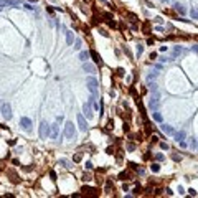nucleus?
<instances>
[{"label": "nucleus", "instance_id": "obj_17", "mask_svg": "<svg viewBox=\"0 0 198 198\" xmlns=\"http://www.w3.org/2000/svg\"><path fill=\"white\" fill-rule=\"evenodd\" d=\"M182 51H183V49H182L180 46H175V48H173V51H172V55H170V60H175Z\"/></svg>", "mask_w": 198, "mask_h": 198}, {"label": "nucleus", "instance_id": "obj_7", "mask_svg": "<svg viewBox=\"0 0 198 198\" xmlns=\"http://www.w3.org/2000/svg\"><path fill=\"white\" fill-rule=\"evenodd\" d=\"M32 119H30V117H22L20 119V126H22V129L23 131H27V132H30L32 131Z\"/></svg>", "mask_w": 198, "mask_h": 198}, {"label": "nucleus", "instance_id": "obj_24", "mask_svg": "<svg viewBox=\"0 0 198 198\" xmlns=\"http://www.w3.org/2000/svg\"><path fill=\"white\" fill-rule=\"evenodd\" d=\"M172 160H173V162H182V155H178V154H172Z\"/></svg>", "mask_w": 198, "mask_h": 198}, {"label": "nucleus", "instance_id": "obj_33", "mask_svg": "<svg viewBox=\"0 0 198 198\" xmlns=\"http://www.w3.org/2000/svg\"><path fill=\"white\" fill-rule=\"evenodd\" d=\"M155 23L162 25V23H164V18H162V17H155Z\"/></svg>", "mask_w": 198, "mask_h": 198}, {"label": "nucleus", "instance_id": "obj_19", "mask_svg": "<svg viewBox=\"0 0 198 198\" xmlns=\"http://www.w3.org/2000/svg\"><path fill=\"white\" fill-rule=\"evenodd\" d=\"M88 60H89V53H88V51H79V61L86 63Z\"/></svg>", "mask_w": 198, "mask_h": 198}, {"label": "nucleus", "instance_id": "obj_40", "mask_svg": "<svg viewBox=\"0 0 198 198\" xmlns=\"http://www.w3.org/2000/svg\"><path fill=\"white\" fill-rule=\"evenodd\" d=\"M137 173L139 175H145V170L144 169H137Z\"/></svg>", "mask_w": 198, "mask_h": 198}, {"label": "nucleus", "instance_id": "obj_31", "mask_svg": "<svg viewBox=\"0 0 198 198\" xmlns=\"http://www.w3.org/2000/svg\"><path fill=\"white\" fill-rule=\"evenodd\" d=\"M160 148H162V150H169V145H167L165 142H160Z\"/></svg>", "mask_w": 198, "mask_h": 198}, {"label": "nucleus", "instance_id": "obj_5", "mask_svg": "<svg viewBox=\"0 0 198 198\" xmlns=\"http://www.w3.org/2000/svg\"><path fill=\"white\" fill-rule=\"evenodd\" d=\"M0 112H2V116H3L5 121H10L12 117H13V114H12V106H10L8 102H3V104H2V107H0Z\"/></svg>", "mask_w": 198, "mask_h": 198}, {"label": "nucleus", "instance_id": "obj_21", "mask_svg": "<svg viewBox=\"0 0 198 198\" xmlns=\"http://www.w3.org/2000/svg\"><path fill=\"white\" fill-rule=\"evenodd\" d=\"M58 164H60L61 167H66V169H68V167H71V162H70L68 159H60V160H58Z\"/></svg>", "mask_w": 198, "mask_h": 198}, {"label": "nucleus", "instance_id": "obj_6", "mask_svg": "<svg viewBox=\"0 0 198 198\" xmlns=\"http://www.w3.org/2000/svg\"><path fill=\"white\" fill-rule=\"evenodd\" d=\"M76 121H78L79 131H81V132H86V131H88V119L84 117V114L78 112V116H76Z\"/></svg>", "mask_w": 198, "mask_h": 198}, {"label": "nucleus", "instance_id": "obj_25", "mask_svg": "<svg viewBox=\"0 0 198 198\" xmlns=\"http://www.w3.org/2000/svg\"><path fill=\"white\" fill-rule=\"evenodd\" d=\"M7 5H12V0H0V7H7Z\"/></svg>", "mask_w": 198, "mask_h": 198}, {"label": "nucleus", "instance_id": "obj_44", "mask_svg": "<svg viewBox=\"0 0 198 198\" xmlns=\"http://www.w3.org/2000/svg\"><path fill=\"white\" fill-rule=\"evenodd\" d=\"M159 60H160V61H162V63H165V61H169V58H165V56H160Z\"/></svg>", "mask_w": 198, "mask_h": 198}, {"label": "nucleus", "instance_id": "obj_3", "mask_svg": "<svg viewBox=\"0 0 198 198\" xmlns=\"http://www.w3.org/2000/svg\"><path fill=\"white\" fill-rule=\"evenodd\" d=\"M49 131H51V126H49L46 121H41L40 122V137L41 139H48L49 137Z\"/></svg>", "mask_w": 198, "mask_h": 198}, {"label": "nucleus", "instance_id": "obj_20", "mask_svg": "<svg viewBox=\"0 0 198 198\" xmlns=\"http://www.w3.org/2000/svg\"><path fill=\"white\" fill-rule=\"evenodd\" d=\"M157 76H159V71H157V70H154L150 74H147V81H155Z\"/></svg>", "mask_w": 198, "mask_h": 198}, {"label": "nucleus", "instance_id": "obj_4", "mask_svg": "<svg viewBox=\"0 0 198 198\" xmlns=\"http://www.w3.org/2000/svg\"><path fill=\"white\" fill-rule=\"evenodd\" d=\"M154 94L150 97V101H148V107H150L152 111H157L159 109V104H160V92L157 91H152Z\"/></svg>", "mask_w": 198, "mask_h": 198}, {"label": "nucleus", "instance_id": "obj_22", "mask_svg": "<svg viewBox=\"0 0 198 198\" xmlns=\"http://www.w3.org/2000/svg\"><path fill=\"white\" fill-rule=\"evenodd\" d=\"M150 170H152L154 173H157V172L160 170V165H159L157 162H155V164H152V165H150Z\"/></svg>", "mask_w": 198, "mask_h": 198}, {"label": "nucleus", "instance_id": "obj_8", "mask_svg": "<svg viewBox=\"0 0 198 198\" xmlns=\"http://www.w3.org/2000/svg\"><path fill=\"white\" fill-rule=\"evenodd\" d=\"M65 40H66V45H68V46L74 43V33L71 32V30H66V28H65Z\"/></svg>", "mask_w": 198, "mask_h": 198}, {"label": "nucleus", "instance_id": "obj_13", "mask_svg": "<svg viewBox=\"0 0 198 198\" xmlns=\"http://www.w3.org/2000/svg\"><path fill=\"white\" fill-rule=\"evenodd\" d=\"M185 137H187V134H185V131H178V132H175V134H173V139H175L177 142H182V140H185Z\"/></svg>", "mask_w": 198, "mask_h": 198}, {"label": "nucleus", "instance_id": "obj_43", "mask_svg": "<svg viewBox=\"0 0 198 198\" xmlns=\"http://www.w3.org/2000/svg\"><path fill=\"white\" fill-rule=\"evenodd\" d=\"M178 193H180V195H185V190H183V187H178Z\"/></svg>", "mask_w": 198, "mask_h": 198}, {"label": "nucleus", "instance_id": "obj_29", "mask_svg": "<svg viewBox=\"0 0 198 198\" xmlns=\"http://www.w3.org/2000/svg\"><path fill=\"white\" fill-rule=\"evenodd\" d=\"M155 160H157V162H164V160H165L164 154H155Z\"/></svg>", "mask_w": 198, "mask_h": 198}, {"label": "nucleus", "instance_id": "obj_35", "mask_svg": "<svg viewBox=\"0 0 198 198\" xmlns=\"http://www.w3.org/2000/svg\"><path fill=\"white\" fill-rule=\"evenodd\" d=\"M81 159H83V155H81V154H76V155H74V162H79Z\"/></svg>", "mask_w": 198, "mask_h": 198}, {"label": "nucleus", "instance_id": "obj_23", "mask_svg": "<svg viewBox=\"0 0 198 198\" xmlns=\"http://www.w3.org/2000/svg\"><path fill=\"white\" fill-rule=\"evenodd\" d=\"M190 15H191V18H193V20H198V10H196V8H191Z\"/></svg>", "mask_w": 198, "mask_h": 198}, {"label": "nucleus", "instance_id": "obj_16", "mask_svg": "<svg viewBox=\"0 0 198 198\" xmlns=\"http://www.w3.org/2000/svg\"><path fill=\"white\" fill-rule=\"evenodd\" d=\"M152 117H154V121H155V122H160V124L164 122V116L160 114L159 111H154V114H152Z\"/></svg>", "mask_w": 198, "mask_h": 198}, {"label": "nucleus", "instance_id": "obj_15", "mask_svg": "<svg viewBox=\"0 0 198 198\" xmlns=\"http://www.w3.org/2000/svg\"><path fill=\"white\" fill-rule=\"evenodd\" d=\"M89 55L92 56V60H94V63H96L97 66H102V60H101V56H99V55H97L96 51H91Z\"/></svg>", "mask_w": 198, "mask_h": 198}, {"label": "nucleus", "instance_id": "obj_36", "mask_svg": "<svg viewBox=\"0 0 198 198\" xmlns=\"http://www.w3.org/2000/svg\"><path fill=\"white\" fill-rule=\"evenodd\" d=\"M23 7H25V8H28V10H35V7H33V5H30V3H25Z\"/></svg>", "mask_w": 198, "mask_h": 198}, {"label": "nucleus", "instance_id": "obj_12", "mask_svg": "<svg viewBox=\"0 0 198 198\" xmlns=\"http://www.w3.org/2000/svg\"><path fill=\"white\" fill-rule=\"evenodd\" d=\"M160 127H162V131H164L165 134H169V135L175 134V129H173L172 126H169V124H164V122H162V126H160Z\"/></svg>", "mask_w": 198, "mask_h": 198}, {"label": "nucleus", "instance_id": "obj_34", "mask_svg": "<svg viewBox=\"0 0 198 198\" xmlns=\"http://www.w3.org/2000/svg\"><path fill=\"white\" fill-rule=\"evenodd\" d=\"M49 178H51V180H53V182H55V180H56V173H55L53 170H51V172H49Z\"/></svg>", "mask_w": 198, "mask_h": 198}, {"label": "nucleus", "instance_id": "obj_39", "mask_svg": "<svg viewBox=\"0 0 198 198\" xmlns=\"http://www.w3.org/2000/svg\"><path fill=\"white\" fill-rule=\"evenodd\" d=\"M92 169V164L91 162H86V170H91Z\"/></svg>", "mask_w": 198, "mask_h": 198}, {"label": "nucleus", "instance_id": "obj_28", "mask_svg": "<svg viewBox=\"0 0 198 198\" xmlns=\"http://www.w3.org/2000/svg\"><path fill=\"white\" fill-rule=\"evenodd\" d=\"M127 177H129V172H121V173H119V178H121V180H127Z\"/></svg>", "mask_w": 198, "mask_h": 198}, {"label": "nucleus", "instance_id": "obj_2", "mask_svg": "<svg viewBox=\"0 0 198 198\" xmlns=\"http://www.w3.org/2000/svg\"><path fill=\"white\" fill-rule=\"evenodd\" d=\"M74 135H76V126H74L73 122H70V121H66V124H65V139H73Z\"/></svg>", "mask_w": 198, "mask_h": 198}, {"label": "nucleus", "instance_id": "obj_10", "mask_svg": "<svg viewBox=\"0 0 198 198\" xmlns=\"http://www.w3.org/2000/svg\"><path fill=\"white\" fill-rule=\"evenodd\" d=\"M58 135H60V127H58V124H51L49 137H51V139H58Z\"/></svg>", "mask_w": 198, "mask_h": 198}, {"label": "nucleus", "instance_id": "obj_37", "mask_svg": "<svg viewBox=\"0 0 198 198\" xmlns=\"http://www.w3.org/2000/svg\"><path fill=\"white\" fill-rule=\"evenodd\" d=\"M188 193H190L191 196H196V190H193V188H190V190H188Z\"/></svg>", "mask_w": 198, "mask_h": 198}, {"label": "nucleus", "instance_id": "obj_14", "mask_svg": "<svg viewBox=\"0 0 198 198\" xmlns=\"http://www.w3.org/2000/svg\"><path fill=\"white\" fill-rule=\"evenodd\" d=\"M173 8H175V10H177V12H178V13H180V15H183V17L187 15V8H185L182 3H175V5H173Z\"/></svg>", "mask_w": 198, "mask_h": 198}, {"label": "nucleus", "instance_id": "obj_30", "mask_svg": "<svg viewBox=\"0 0 198 198\" xmlns=\"http://www.w3.org/2000/svg\"><path fill=\"white\" fill-rule=\"evenodd\" d=\"M127 150H129V152L135 150V144H132V142H129V144H127Z\"/></svg>", "mask_w": 198, "mask_h": 198}, {"label": "nucleus", "instance_id": "obj_32", "mask_svg": "<svg viewBox=\"0 0 198 198\" xmlns=\"http://www.w3.org/2000/svg\"><path fill=\"white\" fill-rule=\"evenodd\" d=\"M116 73H117V76H121V78L124 76V70H122V68H117V71H116Z\"/></svg>", "mask_w": 198, "mask_h": 198}, {"label": "nucleus", "instance_id": "obj_1", "mask_svg": "<svg viewBox=\"0 0 198 198\" xmlns=\"http://www.w3.org/2000/svg\"><path fill=\"white\" fill-rule=\"evenodd\" d=\"M86 84H88V89H89V92L92 94V97L97 99V96H99V83H97V79L92 78V76H88Z\"/></svg>", "mask_w": 198, "mask_h": 198}, {"label": "nucleus", "instance_id": "obj_47", "mask_svg": "<svg viewBox=\"0 0 198 198\" xmlns=\"http://www.w3.org/2000/svg\"><path fill=\"white\" fill-rule=\"evenodd\" d=\"M101 2H106V0H101Z\"/></svg>", "mask_w": 198, "mask_h": 198}, {"label": "nucleus", "instance_id": "obj_27", "mask_svg": "<svg viewBox=\"0 0 198 198\" xmlns=\"http://www.w3.org/2000/svg\"><path fill=\"white\" fill-rule=\"evenodd\" d=\"M73 45H74V49H78V51H79V49H81V40H74Z\"/></svg>", "mask_w": 198, "mask_h": 198}, {"label": "nucleus", "instance_id": "obj_42", "mask_svg": "<svg viewBox=\"0 0 198 198\" xmlns=\"http://www.w3.org/2000/svg\"><path fill=\"white\" fill-rule=\"evenodd\" d=\"M178 144H180V147H182V148H185V147H187V142H185V140H182V142H178Z\"/></svg>", "mask_w": 198, "mask_h": 198}, {"label": "nucleus", "instance_id": "obj_26", "mask_svg": "<svg viewBox=\"0 0 198 198\" xmlns=\"http://www.w3.org/2000/svg\"><path fill=\"white\" fill-rule=\"evenodd\" d=\"M135 51H137V58L142 56V53H144V46H142V45H137V49H135Z\"/></svg>", "mask_w": 198, "mask_h": 198}, {"label": "nucleus", "instance_id": "obj_9", "mask_svg": "<svg viewBox=\"0 0 198 198\" xmlns=\"http://www.w3.org/2000/svg\"><path fill=\"white\" fill-rule=\"evenodd\" d=\"M83 114H84V117H86V119H91V117H92L91 102H89V104H84V106H83Z\"/></svg>", "mask_w": 198, "mask_h": 198}, {"label": "nucleus", "instance_id": "obj_46", "mask_svg": "<svg viewBox=\"0 0 198 198\" xmlns=\"http://www.w3.org/2000/svg\"><path fill=\"white\" fill-rule=\"evenodd\" d=\"M162 2H170V0H162Z\"/></svg>", "mask_w": 198, "mask_h": 198}, {"label": "nucleus", "instance_id": "obj_41", "mask_svg": "<svg viewBox=\"0 0 198 198\" xmlns=\"http://www.w3.org/2000/svg\"><path fill=\"white\" fill-rule=\"evenodd\" d=\"M129 188H131V187H129V185H127V183H124V185H122V190H124V191H127Z\"/></svg>", "mask_w": 198, "mask_h": 198}, {"label": "nucleus", "instance_id": "obj_18", "mask_svg": "<svg viewBox=\"0 0 198 198\" xmlns=\"http://www.w3.org/2000/svg\"><path fill=\"white\" fill-rule=\"evenodd\" d=\"M83 191L86 195H99L96 188H91V187H83Z\"/></svg>", "mask_w": 198, "mask_h": 198}, {"label": "nucleus", "instance_id": "obj_45", "mask_svg": "<svg viewBox=\"0 0 198 198\" xmlns=\"http://www.w3.org/2000/svg\"><path fill=\"white\" fill-rule=\"evenodd\" d=\"M193 51H198V45H195V46H193Z\"/></svg>", "mask_w": 198, "mask_h": 198}, {"label": "nucleus", "instance_id": "obj_11", "mask_svg": "<svg viewBox=\"0 0 198 198\" xmlns=\"http://www.w3.org/2000/svg\"><path fill=\"white\" fill-rule=\"evenodd\" d=\"M96 66L97 65H92V63H83V71H86V73H96Z\"/></svg>", "mask_w": 198, "mask_h": 198}, {"label": "nucleus", "instance_id": "obj_38", "mask_svg": "<svg viewBox=\"0 0 198 198\" xmlns=\"http://www.w3.org/2000/svg\"><path fill=\"white\" fill-rule=\"evenodd\" d=\"M162 68H164L162 65H155V66H154V70H157V71H162Z\"/></svg>", "mask_w": 198, "mask_h": 198}]
</instances>
